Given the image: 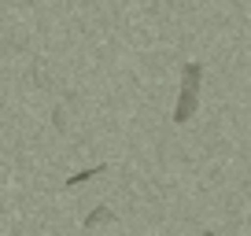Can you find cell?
I'll list each match as a JSON object with an SVG mask.
<instances>
[{
	"instance_id": "obj_1",
	"label": "cell",
	"mask_w": 251,
	"mask_h": 236,
	"mask_svg": "<svg viewBox=\"0 0 251 236\" xmlns=\"http://www.w3.org/2000/svg\"><path fill=\"white\" fill-rule=\"evenodd\" d=\"M200 81H203V63L200 59L181 67V89H177V103H174V122L177 126L192 122V115L200 111Z\"/></svg>"
},
{
	"instance_id": "obj_2",
	"label": "cell",
	"mask_w": 251,
	"mask_h": 236,
	"mask_svg": "<svg viewBox=\"0 0 251 236\" xmlns=\"http://www.w3.org/2000/svg\"><path fill=\"white\" fill-rule=\"evenodd\" d=\"M111 221H115V211H111V207H96V211L85 218V229H96V225H111Z\"/></svg>"
},
{
	"instance_id": "obj_3",
	"label": "cell",
	"mask_w": 251,
	"mask_h": 236,
	"mask_svg": "<svg viewBox=\"0 0 251 236\" xmlns=\"http://www.w3.org/2000/svg\"><path fill=\"white\" fill-rule=\"evenodd\" d=\"M103 170H107V166H89V170H78V173H74V177H67V185H71V189H74V185H85V181H93V177H100V173Z\"/></svg>"
},
{
	"instance_id": "obj_4",
	"label": "cell",
	"mask_w": 251,
	"mask_h": 236,
	"mask_svg": "<svg viewBox=\"0 0 251 236\" xmlns=\"http://www.w3.org/2000/svg\"><path fill=\"white\" fill-rule=\"evenodd\" d=\"M200 236H214V233H211V229H207V233H200Z\"/></svg>"
}]
</instances>
